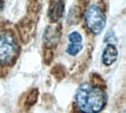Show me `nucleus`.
I'll return each instance as SVG.
<instances>
[{"mask_svg": "<svg viewBox=\"0 0 126 113\" xmlns=\"http://www.w3.org/2000/svg\"><path fill=\"white\" fill-rule=\"evenodd\" d=\"M76 101L80 111L83 113H97L106 104V93L97 86L82 84L76 93Z\"/></svg>", "mask_w": 126, "mask_h": 113, "instance_id": "f257e3e1", "label": "nucleus"}, {"mask_svg": "<svg viewBox=\"0 0 126 113\" xmlns=\"http://www.w3.org/2000/svg\"><path fill=\"white\" fill-rule=\"evenodd\" d=\"M18 46L15 37L8 32L0 33V64L8 65L17 57Z\"/></svg>", "mask_w": 126, "mask_h": 113, "instance_id": "f03ea898", "label": "nucleus"}, {"mask_svg": "<svg viewBox=\"0 0 126 113\" xmlns=\"http://www.w3.org/2000/svg\"><path fill=\"white\" fill-rule=\"evenodd\" d=\"M69 40L71 43H81L83 40L82 35L78 32H71L69 36Z\"/></svg>", "mask_w": 126, "mask_h": 113, "instance_id": "9d476101", "label": "nucleus"}, {"mask_svg": "<svg viewBox=\"0 0 126 113\" xmlns=\"http://www.w3.org/2000/svg\"><path fill=\"white\" fill-rule=\"evenodd\" d=\"M82 49L83 45L81 43H71L66 49V52L71 56H75Z\"/></svg>", "mask_w": 126, "mask_h": 113, "instance_id": "0eeeda50", "label": "nucleus"}, {"mask_svg": "<svg viewBox=\"0 0 126 113\" xmlns=\"http://www.w3.org/2000/svg\"><path fill=\"white\" fill-rule=\"evenodd\" d=\"M38 96V90L37 89H33L27 95V99L25 100V104L29 107L34 105L37 101Z\"/></svg>", "mask_w": 126, "mask_h": 113, "instance_id": "6e6552de", "label": "nucleus"}, {"mask_svg": "<svg viewBox=\"0 0 126 113\" xmlns=\"http://www.w3.org/2000/svg\"><path fill=\"white\" fill-rule=\"evenodd\" d=\"M118 57V51L115 45L108 44L102 54V62L106 66L114 64Z\"/></svg>", "mask_w": 126, "mask_h": 113, "instance_id": "423d86ee", "label": "nucleus"}, {"mask_svg": "<svg viewBox=\"0 0 126 113\" xmlns=\"http://www.w3.org/2000/svg\"><path fill=\"white\" fill-rule=\"evenodd\" d=\"M52 74L58 81L62 80L65 76V69L61 65H57L52 70Z\"/></svg>", "mask_w": 126, "mask_h": 113, "instance_id": "1a4fd4ad", "label": "nucleus"}, {"mask_svg": "<svg viewBox=\"0 0 126 113\" xmlns=\"http://www.w3.org/2000/svg\"><path fill=\"white\" fill-rule=\"evenodd\" d=\"M105 42H106L108 44L115 45L117 43V38H116L114 33L112 32H108L105 38Z\"/></svg>", "mask_w": 126, "mask_h": 113, "instance_id": "9b49d317", "label": "nucleus"}, {"mask_svg": "<svg viewBox=\"0 0 126 113\" xmlns=\"http://www.w3.org/2000/svg\"><path fill=\"white\" fill-rule=\"evenodd\" d=\"M86 24L89 29L94 35H100L106 24V16L103 10L96 4L91 5L85 15Z\"/></svg>", "mask_w": 126, "mask_h": 113, "instance_id": "7ed1b4c3", "label": "nucleus"}, {"mask_svg": "<svg viewBox=\"0 0 126 113\" xmlns=\"http://www.w3.org/2000/svg\"><path fill=\"white\" fill-rule=\"evenodd\" d=\"M61 36V31L55 26H50L48 27L44 33V42L46 46L48 49H51L52 47H55Z\"/></svg>", "mask_w": 126, "mask_h": 113, "instance_id": "39448f33", "label": "nucleus"}, {"mask_svg": "<svg viewBox=\"0 0 126 113\" xmlns=\"http://www.w3.org/2000/svg\"><path fill=\"white\" fill-rule=\"evenodd\" d=\"M65 9L64 0H50L48 15L52 22L58 21L63 15Z\"/></svg>", "mask_w": 126, "mask_h": 113, "instance_id": "20e7f679", "label": "nucleus"}]
</instances>
